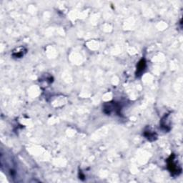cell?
Listing matches in <instances>:
<instances>
[{
  "instance_id": "7a4b0ae2",
  "label": "cell",
  "mask_w": 183,
  "mask_h": 183,
  "mask_svg": "<svg viewBox=\"0 0 183 183\" xmlns=\"http://www.w3.org/2000/svg\"><path fill=\"white\" fill-rule=\"evenodd\" d=\"M145 66H146V63H145V60L142 59L140 62L138 64L137 70V75H140L142 72H143L144 70H145Z\"/></svg>"
},
{
  "instance_id": "6da1fadb",
  "label": "cell",
  "mask_w": 183,
  "mask_h": 183,
  "mask_svg": "<svg viewBox=\"0 0 183 183\" xmlns=\"http://www.w3.org/2000/svg\"><path fill=\"white\" fill-rule=\"evenodd\" d=\"M170 161H169V163H168V167H169V169H170V172H171L172 173H177V172H180V170H178V166H176V165L174 164V158H172L171 159H169Z\"/></svg>"
}]
</instances>
